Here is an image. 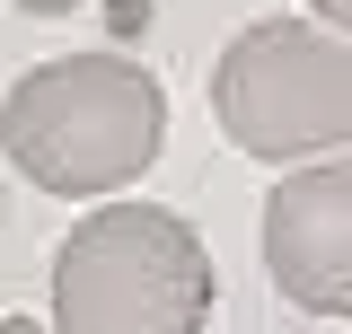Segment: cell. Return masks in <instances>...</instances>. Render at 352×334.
I'll return each instance as SVG.
<instances>
[{"instance_id": "8992f818", "label": "cell", "mask_w": 352, "mask_h": 334, "mask_svg": "<svg viewBox=\"0 0 352 334\" xmlns=\"http://www.w3.org/2000/svg\"><path fill=\"white\" fill-rule=\"evenodd\" d=\"M0 334H53L44 317H0Z\"/></svg>"}, {"instance_id": "277c9868", "label": "cell", "mask_w": 352, "mask_h": 334, "mask_svg": "<svg viewBox=\"0 0 352 334\" xmlns=\"http://www.w3.org/2000/svg\"><path fill=\"white\" fill-rule=\"evenodd\" d=\"M264 273L300 317H352V159L264 194Z\"/></svg>"}, {"instance_id": "6da1fadb", "label": "cell", "mask_w": 352, "mask_h": 334, "mask_svg": "<svg viewBox=\"0 0 352 334\" xmlns=\"http://www.w3.org/2000/svg\"><path fill=\"white\" fill-rule=\"evenodd\" d=\"M168 141V88L132 53H62L0 97V150L44 194L141 185Z\"/></svg>"}, {"instance_id": "52a82bcc", "label": "cell", "mask_w": 352, "mask_h": 334, "mask_svg": "<svg viewBox=\"0 0 352 334\" xmlns=\"http://www.w3.org/2000/svg\"><path fill=\"white\" fill-rule=\"evenodd\" d=\"M18 9H36V18H62V9H80V0H18Z\"/></svg>"}, {"instance_id": "7a4b0ae2", "label": "cell", "mask_w": 352, "mask_h": 334, "mask_svg": "<svg viewBox=\"0 0 352 334\" xmlns=\"http://www.w3.org/2000/svg\"><path fill=\"white\" fill-rule=\"evenodd\" d=\"M53 334H203L212 326V247L185 211L106 203L53 255Z\"/></svg>"}, {"instance_id": "5b68a950", "label": "cell", "mask_w": 352, "mask_h": 334, "mask_svg": "<svg viewBox=\"0 0 352 334\" xmlns=\"http://www.w3.org/2000/svg\"><path fill=\"white\" fill-rule=\"evenodd\" d=\"M308 9H317V18H326L335 36H352V0H308Z\"/></svg>"}, {"instance_id": "3957f363", "label": "cell", "mask_w": 352, "mask_h": 334, "mask_svg": "<svg viewBox=\"0 0 352 334\" xmlns=\"http://www.w3.org/2000/svg\"><path fill=\"white\" fill-rule=\"evenodd\" d=\"M212 115L247 159L352 150V36L308 18H256L212 71Z\"/></svg>"}]
</instances>
